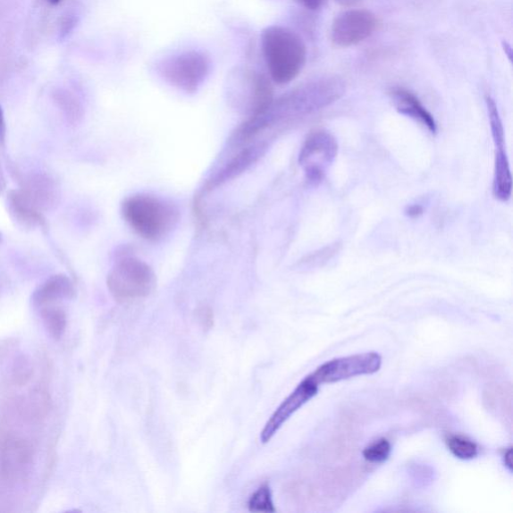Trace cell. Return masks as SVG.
Masks as SVG:
<instances>
[{
  "label": "cell",
  "mask_w": 513,
  "mask_h": 513,
  "mask_svg": "<svg viewBox=\"0 0 513 513\" xmlns=\"http://www.w3.org/2000/svg\"><path fill=\"white\" fill-rule=\"evenodd\" d=\"M265 151H266V145L264 143L255 144L243 148L206 184L205 192H211L213 189L224 185L227 181L241 175L261 158Z\"/></svg>",
  "instance_id": "8fae6325"
},
{
  "label": "cell",
  "mask_w": 513,
  "mask_h": 513,
  "mask_svg": "<svg viewBox=\"0 0 513 513\" xmlns=\"http://www.w3.org/2000/svg\"><path fill=\"white\" fill-rule=\"evenodd\" d=\"M21 189L43 212L51 210L59 204L60 189L55 181L46 173H32L23 181Z\"/></svg>",
  "instance_id": "4fadbf2b"
},
{
  "label": "cell",
  "mask_w": 513,
  "mask_h": 513,
  "mask_svg": "<svg viewBox=\"0 0 513 513\" xmlns=\"http://www.w3.org/2000/svg\"><path fill=\"white\" fill-rule=\"evenodd\" d=\"M376 15L367 10H349L338 14L331 27V40L335 46L351 47L363 43L375 32Z\"/></svg>",
  "instance_id": "9c48e42d"
},
{
  "label": "cell",
  "mask_w": 513,
  "mask_h": 513,
  "mask_svg": "<svg viewBox=\"0 0 513 513\" xmlns=\"http://www.w3.org/2000/svg\"><path fill=\"white\" fill-rule=\"evenodd\" d=\"M512 450L511 449H509L508 451H506V454H504V465H506V467L509 468V471H512Z\"/></svg>",
  "instance_id": "f1b7e54d"
},
{
  "label": "cell",
  "mask_w": 513,
  "mask_h": 513,
  "mask_svg": "<svg viewBox=\"0 0 513 513\" xmlns=\"http://www.w3.org/2000/svg\"><path fill=\"white\" fill-rule=\"evenodd\" d=\"M7 211L21 227L28 229L46 228L44 212L33 203L21 189H12L6 198Z\"/></svg>",
  "instance_id": "7c38bea8"
},
{
  "label": "cell",
  "mask_w": 513,
  "mask_h": 513,
  "mask_svg": "<svg viewBox=\"0 0 513 513\" xmlns=\"http://www.w3.org/2000/svg\"><path fill=\"white\" fill-rule=\"evenodd\" d=\"M382 366V355L377 352H366L327 361L310 376L319 385L332 384L353 377L374 374Z\"/></svg>",
  "instance_id": "ba28073f"
},
{
  "label": "cell",
  "mask_w": 513,
  "mask_h": 513,
  "mask_svg": "<svg viewBox=\"0 0 513 513\" xmlns=\"http://www.w3.org/2000/svg\"><path fill=\"white\" fill-rule=\"evenodd\" d=\"M337 155V139L331 132L318 130L306 139L299 155V163L311 184L318 185L324 180Z\"/></svg>",
  "instance_id": "52a82bcc"
},
{
  "label": "cell",
  "mask_w": 513,
  "mask_h": 513,
  "mask_svg": "<svg viewBox=\"0 0 513 513\" xmlns=\"http://www.w3.org/2000/svg\"><path fill=\"white\" fill-rule=\"evenodd\" d=\"M341 249V245L338 243L327 246L323 248L322 250L314 253L308 256L307 259L304 261V265H320L326 264L330 259H332L333 256L339 252Z\"/></svg>",
  "instance_id": "603a6c76"
},
{
  "label": "cell",
  "mask_w": 513,
  "mask_h": 513,
  "mask_svg": "<svg viewBox=\"0 0 513 513\" xmlns=\"http://www.w3.org/2000/svg\"><path fill=\"white\" fill-rule=\"evenodd\" d=\"M122 214L130 227L148 241H158L168 235L179 218L175 206L147 194L126 198L122 205Z\"/></svg>",
  "instance_id": "3957f363"
},
{
  "label": "cell",
  "mask_w": 513,
  "mask_h": 513,
  "mask_svg": "<svg viewBox=\"0 0 513 513\" xmlns=\"http://www.w3.org/2000/svg\"><path fill=\"white\" fill-rule=\"evenodd\" d=\"M492 193L500 202L509 201L512 193L510 165L504 146L495 147Z\"/></svg>",
  "instance_id": "2e32d148"
},
{
  "label": "cell",
  "mask_w": 513,
  "mask_h": 513,
  "mask_svg": "<svg viewBox=\"0 0 513 513\" xmlns=\"http://www.w3.org/2000/svg\"><path fill=\"white\" fill-rule=\"evenodd\" d=\"M485 103L494 145L495 147L504 146L506 137H504V129L498 105H496L494 99L490 96L486 97Z\"/></svg>",
  "instance_id": "d6986e66"
},
{
  "label": "cell",
  "mask_w": 513,
  "mask_h": 513,
  "mask_svg": "<svg viewBox=\"0 0 513 513\" xmlns=\"http://www.w3.org/2000/svg\"><path fill=\"white\" fill-rule=\"evenodd\" d=\"M345 92V82L338 77H323L305 82L274 99L266 110L249 117L240 128L236 139L240 143H247L266 129L325 109L339 101Z\"/></svg>",
  "instance_id": "6da1fadb"
},
{
  "label": "cell",
  "mask_w": 513,
  "mask_h": 513,
  "mask_svg": "<svg viewBox=\"0 0 513 513\" xmlns=\"http://www.w3.org/2000/svg\"><path fill=\"white\" fill-rule=\"evenodd\" d=\"M334 2L342 7L351 8L359 4L362 0H334Z\"/></svg>",
  "instance_id": "83f0119b"
},
{
  "label": "cell",
  "mask_w": 513,
  "mask_h": 513,
  "mask_svg": "<svg viewBox=\"0 0 513 513\" xmlns=\"http://www.w3.org/2000/svg\"><path fill=\"white\" fill-rule=\"evenodd\" d=\"M156 279L153 269L135 256H122L107 276L112 296L120 303L135 301L150 295Z\"/></svg>",
  "instance_id": "277c9868"
},
{
  "label": "cell",
  "mask_w": 513,
  "mask_h": 513,
  "mask_svg": "<svg viewBox=\"0 0 513 513\" xmlns=\"http://www.w3.org/2000/svg\"><path fill=\"white\" fill-rule=\"evenodd\" d=\"M198 317H200V321L203 323L204 326L206 328H210L213 325V313L209 309H202L198 312Z\"/></svg>",
  "instance_id": "d4e9b609"
},
{
  "label": "cell",
  "mask_w": 513,
  "mask_h": 513,
  "mask_svg": "<svg viewBox=\"0 0 513 513\" xmlns=\"http://www.w3.org/2000/svg\"><path fill=\"white\" fill-rule=\"evenodd\" d=\"M76 295L72 281L66 275L59 274L48 278L32 294V304L37 309L49 305H56L72 299Z\"/></svg>",
  "instance_id": "9a60e30c"
},
{
  "label": "cell",
  "mask_w": 513,
  "mask_h": 513,
  "mask_svg": "<svg viewBox=\"0 0 513 513\" xmlns=\"http://www.w3.org/2000/svg\"><path fill=\"white\" fill-rule=\"evenodd\" d=\"M298 4H300L306 10L315 12L320 10L324 0H295Z\"/></svg>",
  "instance_id": "cb8c5ba5"
},
{
  "label": "cell",
  "mask_w": 513,
  "mask_h": 513,
  "mask_svg": "<svg viewBox=\"0 0 513 513\" xmlns=\"http://www.w3.org/2000/svg\"><path fill=\"white\" fill-rule=\"evenodd\" d=\"M5 189H6V180L3 169L2 167H0V196L4 194Z\"/></svg>",
  "instance_id": "f546056e"
},
{
  "label": "cell",
  "mask_w": 513,
  "mask_h": 513,
  "mask_svg": "<svg viewBox=\"0 0 513 513\" xmlns=\"http://www.w3.org/2000/svg\"><path fill=\"white\" fill-rule=\"evenodd\" d=\"M48 2L55 4L60 3V0H48Z\"/></svg>",
  "instance_id": "4dcf8cb0"
},
{
  "label": "cell",
  "mask_w": 513,
  "mask_h": 513,
  "mask_svg": "<svg viewBox=\"0 0 513 513\" xmlns=\"http://www.w3.org/2000/svg\"><path fill=\"white\" fill-rule=\"evenodd\" d=\"M261 47L270 78L277 85L290 84L299 76L307 61V47L291 29L281 26L265 29Z\"/></svg>",
  "instance_id": "7a4b0ae2"
},
{
  "label": "cell",
  "mask_w": 513,
  "mask_h": 513,
  "mask_svg": "<svg viewBox=\"0 0 513 513\" xmlns=\"http://www.w3.org/2000/svg\"><path fill=\"white\" fill-rule=\"evenodd\" d=\"M392 446L385 438L372 442L363 450V458L372 463L386 461L391 457Z\"/></svg>",
  "instance_id": "44dd1931"
},
{
  "label": "cell",
  "mask_w": 513,
  "mask_h": 513,
  "mask_svg": "<svg viewBox=\"0 0 513 513\" xmlns=\"http://www.w3.org/2000/svg\"><path fill=\"white\" fill-rule=\"evenodd\" d=\"M249 509L253 512H274V503L272 500L270 487L266 484L261 486L251 496Z\"/></svg>",
  "instance_id": "7402d4cb"
},
{
  "label": "cell",
  "mask_w": 513,
  "mask_h": 513,
  "mask_svg": "<svg viewBox=\"0 0 513 513\" xmlns=\"http://www.w3.org/2000/svg\"><path fill=\"white\" fill-rule=\"evenodd\" d=\"M6 140V126L4 120V114L0 106V147H4Z\"/></svg>",
  "instance_id": "484cf974"
},
{
  "label": "cell",
  "mask_w": 513,
  "mask_h": 513,
  "mask_svg": "<svg viewBox=\"0 0 513 513\" xmlns=\"http://www.w3.org/2000/svg\"><path fill=\"white\" fill-rule=\"evenodd\" d=\"M55 102L65 115L66 120L71 123L80 122L82 115L81 105L78 99L68 92H57L55 94Z\"/></svg>",
  "instance_id": "ffe728a7"
},
{
  "label": "cell",
  "mask_w": 513,
  "mask_h": 513,
  "mask_svg": "<svg viewBox=\"0 0 513 513\" xmlns=\"http://www.w3.org/2000/svg\"><path fill=\"white\" fill-rule=\"evenodd\" d=\"M319 386L310 375L306 377L273 413L262 430L261 442L263 443L269 442L294 413L318 394Z\"/></svg>",
  "instance_id": "30bf717a"
},
{
  "label": "cell",
  "mask_w": 513,
  "mask_h": 513,
  "mask_svg": "<svg viewBox=\"0 0 513 513\" xmlns=\"http://www.w3.org/2000/svg\"><path fill=\"white\" fill-rule=\"evenodd\" d=\"M446 444L455 458L469 460L477 457V444L466 436L450 435L446 438Z\"/></svg>",
  "instance_id": "ac0fdd59"
},
{
  "label": "cell",
  "mask_w": 513,
  "mask_h": 513,
  "mask_svg": "<svg viewBox=\"0 0 513 513\" xmlns=\"http://www.w3.org/2000/svg\"><path fill=\"white\" fill-rule=\"evenodd\" d=\"M39 315L43 320L46 332L55 341H59L65 333L68 316L65 311L57 305H49L40 308Z\"/></svg>",
  "instance_id": "e0dca14e"
},
{
  "label": "cell",
  "mask_w": 513,
  "mask_h": 513,
  "mask_svg": "<svg viewBox=\"0 0 513 513\" xmlns=\"http://www.w3.org/2000/svg\"><path fill=\"white\" fill-rule=\"evenodd\" d=\"M2 243H3V234L0 233V244H2Z\"/></svg>",
  "instance_id": "1f68e13d"
},
{
  "label": "cell",
  "mask_w": 513,
  "mask_h": 513,
  "mask_svg": "<svg viewBox=\"0 0 513 513\" xmlns=\"http://www.w3.org/2000/svg\"><path fill=\"white\" fill-rule=\"evenodd\" d=\"M422 213H424V206L420 205H412L408 206L407 211V214L411 218L418 217Z\"/></svg>",
  "instance_id": "4316f807"
},
{
  "label": "cell",
  "mask_w": 513,
  "mask_h": 513,
  "mask_svg": "<svg viewBox=\"0 0 513 513\" xmlns=\"http://www.w3.org/2000/svg\"><path fill=\"white\" fill-rule=\"evenodd\" d=\"M391 97L395 109L399 113L418 122L430 132L435 134L437 123L433 115L427 111L426 107L422 105L415 94H412L407 88H394L391 89Z\"/></svg>",
  "instance_id": "5bb4252c"
},
{
  "label": "cell",
  "mask_w": 513,
  "mask_h": 513,
  "mask_svg": "<svg viewBox=\"0 0 513 513\" xmlns=\"http://www.w3.org/2000/svg\"><path fill=\"white\" fill-rule=\"evenodd\" d=\"M230 90L235 101L245 106L249 117L266 110L274 101V90L266 74L249 69L231 73Z\"/></svg>",
  "instance_id": "8992f818"
},
{
  "label": "cell",
  "mask_w": 513,
  "mask_h": 513,
  "mask_svg": "<svg viewBox=\"0 0 513 513\" xmlns=\"http://www.w3.org/2000/svg\"><path fill=\"white\" fill-rule=\"evenodd\" d=\"M211 68L210 57L198 51L164 57L156 66L159 76L165 82L188 95H193L200 89L208 79Z\"/></svg>",
  "instance_id": "5b68a950"
}]
</instances>
